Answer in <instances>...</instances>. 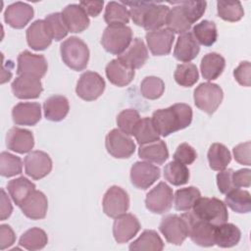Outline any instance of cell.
Here are the masks:
<instances>
[{
	"label": "cell",
	"mask_w": 251,
	"mask_h": 251,
	"mask_svg": "<svg viewBox=\"0 0 251 251\" xmlns=\"http://www.w3.org/2000/svg\"><path fill=\"white\" fill-rule=\"evenodd\" d=\"M16 241V235L12 227L8 225L0 226V249L4 250L12 246Z\"/></svg>",
	"instance_id": "obj_55"
},
{
	"label": "cell",
	"mask_w": 251,
	"mask_h": 251,
	"mask_svg": "<svg viewBox=\"0 0 251 251\" xmlns=\"http://www.w3.org/2000/svg\"><path fill=\"white\" fill-rule=\"evenodd\" d=\"M201 197L200 191L194 186L177 189L175 193V208L180 212H186L193 208L195 202Z\"/></svg>",
	"instance_id": "obj_41"
},
{
	"label": "cell",
	"mask_w": 251,
	"mask_h": 251,
	"mask_svg": "<svg viewBox=\"0 0 251 251\" xmlns=\"http://www.w3.org/2000/svg\"><path fill=\"white\" fill-rule=\"evenodd\" d=\"M139 120V113L135 109H126L117 116V125L120 130L127 135H132Z\"/></svg>",
	"instance_id": "obj_47"
},
{
	"label": "cell",
	"mask_w": 251,
	"mask_h": 251,
	"mask_svg": "<svg viewBox=\"0 0 251 251\" xmlns=\"http://www.w3.org/2000/svg\"><path fill=\"white\" fill-rule=\"evenodd\" d=\"M11 88L19 99H35L43 91L40 79L30 75H18L12 82Z\"/></svg>",
	"instance_id": "obj_18"
},
{
	"label": "cell",
	"mask_w": 251,
	"mask_h": 251,
	"mask_svg": "<svg viewBox=\"0 0 251 251\" xmlns=\"http://www.w3.org/2000/svg\"><path fill=\"white\" fill-rule=\"evenodd\" d=\"M33 8L25 2H16L9 5L4 13L5 22L13 28H23L33 18Z\"/></svg>",
	"instance_id": "obj_22"
},
{
	"label": "cell",
	"mask_w": 251,
	"mask_h": 251,
	"mask_svg": "<svg viewBox=\"0 0 251 251\" xmlns=\"http://www.w3.org/2000/svg\"><path fill=\"white\" fill-rule=\"evenodd\" d=\"M23 162L20 157L9 152H2L0 155V175L11 177L22 174Z\"/></svg>",
	"instance_id": "obj_46"
},
{
	"label": "cell",
	"mask_w": 251,
	"mask_h": 251,
	"mask_svg": "<svg viewBox=\"0 0 251 251\" xmlns=\"http://www.w3.org/2000/svg\"><path fill=\"white\" fill-rule=\"evenodd\" d=\"M164 248V242L157 231L145 229L137 239L129 245L131 251H161Z\"/></svg>",
	"instance_id": "obj_32"
},
{
	"label": "cell",
	"mask_w": 251,
	"mask_h": 251,
	"mask_svg": "<svg viewBox=\"0 0 251 251\" xmlns=\"http://www.w3.org/2000/svg\"><path fill=\"white\" fill-rule=\"evenodd\" d=\"M145 38L149 50L154 56H165L172 50L175 33L168 28H161L147 32Z\"/></svg>",
	"instance_id": "obj_20"
},
{
	"label": "cell",
	"mask_w": 251,
	"mask_h": 251,
	"mask_svg": "<svg viewBox=\"0 0 251 251\" xmlns=\"http://www.w3.org/2000/svg\"><path fill=\"white\" fill-rule=\"evenodd\" d=\"M122 3L129 7V16L132 22L148 32L161 29L166 24L170 11L167 5L154 1H122Z\"/></svg>",
	"instance_id": "obj_1"
},
{
	"label": "cell",
	"mask_w": 251,
	"mask_h": 251,
	"mask_svg": "<svg viewBox=\"0 0 251 251\" xmlns=\"http://www.w3.org/2000/svg\"><path fill=\"white\" fill-rule=\"evenodd\" d=\"M23 214L30 220L44 219L48 209V200L40 190H33L20 206Z\"/></svg>",
	"instance_id": "obj_23"
},
{
	"label": "cell",
	"mask_w": 251,
	"mask_h": 251,
	"mask_svg": "<svg viewBox=\"0 0 251 251\" xmlns=\"http://www.w3.org/2000/svg\"><path fill=\"white\" fill-rule=\"evenodd\" d=\"M24 164L25 174L35 180L45 177L52 170V160L50 156L40 150L28 153L25 157Z\"/></svg>",
	"instance_id": "obj_15"
},
{
	"label": "cell",
	"mask_w": 251,
	"mask_h": 251,
	"mask_svg": "<svg viewBox=\"0 0 251 251\" xmlns=\"http://www.w3.org/2000/svg\"><path fill=\"white\" fill-rule=\"evenodd\" d=\"M6 146L19 154L27 153L34 146L33 134L28 129L14 126L6 134Z\"/></svg>",
	"instance_id": "obj_19"
},
{
	"label": "cell",
	"mask_w": 251,
	"mask_h": 251,
	"mask_svg": "<svg viewBox=\"0 0 251 251\" xmlns=\"http://www.w3.org/2000/svg\"><path fill=\"white\" fill-rule=\"evenodd\" d=\"M218 15L226 22H238L244 16V10L239 1H218Z\"/></svg>",
	"instance_id": "obj_44"
},
{
	"label": "cell",
	"mask_w": 251,
	"mask_h": 251,
	"mask_svg": "<svg viewBox=\"0 0 251 251\" xmlns=\"http://www.w3.org/2000/svg\"><path fill=\"white\" fill-rule=\"evenodd\" d=\"M250 141H246L233 147L232 152L234 159L237 163L250 166Z\"/></svg>",
	"instance_id": "obj_53"
},
{
	"label": "cell",
	"mask_w": 251,
	"mask_h": 251,
	"mask_svg": "<svg viewBox=\"0 0 251 251\" xmlns=\"http://www.w3.org/2000/svg\"><path fill=\"white\" fill-rule=\"evenodd\" d=\"M132 41V30L125 25H108L102 34L101 44L104 49L113 54H123Z\"/></svg>",
	"instance_id": "obj_6"
},
{
	"label": "cell",
	"mask_w": 251,
	"mask_h": 251,
	"mask_svg": "<svg viewBox=\"0 0 251 251\" xmlns=\"http://www.w3.org/2000/svg\"><path fill=\"white\" fill-rule=\"evenodd\" d=\"M12 118L18 126H34L41 119V106L37 102H20L13 107Z\"/></svg>",
	"instance_id": "obj_21"
},
{
	"label": "cell",
	"mask_w": 251,
	"mask_h": 251,
	"mask_svg": "<svg viewBox=\"0 0 251 251\" xmlns=\"http://www.w3.org/2000/svg\"><path fill=\"white\" fill-rule=\"evenodd\" d=\"M173 200V189L165 181H161L146 194L145 206L151 213L165 214L171 210Z\"/></svg>",
	"instance_id": "obj_9"
},
{
	"label": "cell",
	"mask_w": 251,
	"mask_h": 251,
	"mask_svg": "<svg viewBox=\"0 0 251 251\" xmlns=\"http://www.w3.org/2000/svg\"><path fill=\"white\" fill-rule=\"evenodd\" d=\"M250 72L251 65L248 61H242L236 69L233 71V76L235 80L242 86H250Z\"/></svg>",
	"instance_id": "obj_52"
},
{
	"label": "cell",
	"mask_w": 251,
	"mask_h": 251,
	"mask_svg": "<svg viewBox=\"0 0 251 251\" xmlns=\"http://www.w3.org/2000/svg\"><path fill=\"white\" fill-rule=\"evenodd\" d=\"M25 36L28 46L35 51L45 50L51 45L53 40L52 33L45 20L34 21L26 29Z\"/></svg>",
	"instance_id": "obj_16"
},
{
	"label": "cell",
	"mask_w": 251,
	"mask_h": 251,
	"mask_svg": "<svg viewBox=\"0 0 251 251\" xmlns=\"http://www.w3.org/2000/svg\"><path fill=\"white\" fill-rule=\"evenodd\" d=\"M47 69L48 64L43 55L25 50L18 56L17 74L19 75H30L40 79L45 75Z\"/></svg>",
	"instance_id": "obj_12"
},
{
	"label": "cell",
	"mask_w": 251,
	"mask_h": 251,
	"mask_svg": "<svg viewBox=\"0 0 251 251\" xmlns=\"http://www.w3.org/2000/svg\"><path fill=\"white\" fill-rule=\"evenodd\" d=\"M138 156L149 163L162 165L169 158V151L165 141L158 139L153 142L142 144L138 149Z\"/></svg>",
	"instance_id": "obj_29"
},
{
	"label": "cell",
	"mask_w": 251,
	"mask_h": 251,
	"mask_svg": "<svg viewBox=\"0 0 251 251\" xmlns=\"http://www.w3.org/2000/svg\"><path fill=\"white\" fill-rule=\"evenodd\" d=\"M188 168L176 161H172L164 168V177L167 181L175 186H179L187 183L189 179Z\"/></svg>",
	"instance_id": "obj_40"
},
{
	"label": "cell",
	"mask_w": 251,
	"mask_h": 251,
	"mask_svg": "<svg viewBox=\"0 0 251 251\" xmlns=\"http://www.w3.org/2000/svg\"><path fill=\"white\" fill-rule=\"evenodd\" d=\"M63 20L69 31L74 33L82 32L89 26L88 15L79 4H70L62 11Z\"/></svg>",
	"instance_id": "obj_24"
},
{
	"label": "cell",
	"mask_w": 251,
	"mask_h": 251,
	"mask_svg": "<svg viewBox=\"0 0 251 251\" xmlns=\"http://www.w3.org/2000/svg\"><path fill=\"white\" fill-rule=\"evenodd\" d=\"M105 80L98 73L87 71L79 76L75 92L82 100L93 101L102 95L105 90Z\"/></svg>",
	"instance_id": "obj_8"
},
{
	"label": "cell",
	"mask_w": 251,
	"mask_h": 251,
	"mask_svg": "<svg viewBox=\"0 0 251 251\" xmlns=\"http://www.w3.org/2000/svg\"><path fill=\"white\" fill-rule=\"evenodd\" d=\"M140 229L138 219L132 214H123L115 218L113 224V235L118 243H126L132 239Z\"/></svg>",
	"instance_id": "obj_17"
},
{
	"label": "cell",
	"mask_w": 251,
	"mask_h": 251,
	"mask_svg": "<svg viewBox=\"0 0 251 251\" xmlns=\"http://www.w3.org/2000/svg\"><path fill=\"white\" fill-rule=\"evenodd\" d=\"M192 34L198 43L206 47L212 46L218 38L217 26L214 22L204 20L196 24L192 28Z\"/></svg>",
	"instance_id": "obj_37"
},
{
	"label": "cell",
	"mask_w": 251,
	"mask_h": 251,
	"mask_svg": "<svg viewBox=\"0 0 251 251\" xmlns=\"http://www.w3.org/2000/svg\"><path fill=\"white\" fill-rule=\"evenodd\" d=\"M48 237L46 232L39 227H31L22 234L19 244L26 250H40L46 246Z\"/></svg>",
	"instance_id": "obj_38"
},
{
	"label": "cell",
	"mask_w": 251,
	"mask_h": 251,
	"mask_svg": "<svg viewBox=\"0 0 251 251\" xmlns=\"http://www.w3.org/2000/svg\"><path fill=\"white\" fill-rule=\"evenodd\" d=\"M193 98L197 108L208 115H212L221 105L224 98V92L216 83L202 82L195 88Z\"/></svg>",
	"instance_id": "obj_7"
},
{
	"label": "cell",
	"mask_w": 251,
	"mask_h": 251,
	"mask_svg": "<svg viewBox=\"0 0 251 251\" xmlns=\"http://www.w3.org/2000/svg\"><path fill=\"white\" fill-rule=\"evenodd\" d=\"M118 59L133 70L140 69L148 59L147 47L141 38L136 37L132 39L129 46Z\"/></svg>",
	"instance_id": "obj_25"
},
{
	"label": "cell",
	"mask_w": 251,
	"mask_h": 251,
	"mask_svg": "<svg viewBox=\"0 0 251 251\" xmlns=\"http://www.w3.org/2000/svg\"><path fill=\"white\" fill-rule=\"evenodd\" d=\"M176 3L181 6L185 17L191 25L203 16L207 6L206 1H176Z\"/></svg>",
	"instance_id": "obj_49"
},
{
	"label": "cell",
	"mask_w": 251,
	"mask_h": 251,
	"mask_svg": "<svg viewBox=\"0 0 251 251\" xmlns=\"http://www.w3.org/2000/svg\"><path fill=\"white\" fill-rule=\"evenodd\" d=\"M170 4L176 5L172 9H170L167 20H166V25L167 28L170 29L173 33H177V34H182L187 32L190 27L191 24L188 22L187 18L185 17V14L181 8L180 5L176 4V2H170Z\"/></svg>",
	"instance_id": "obj_34"
},
{
	"label": "cell",
	"mask_w": 251,
	"mask_h": 251,
	"mask_svg": "<svg viewBox=\"0 0 251 251\" xmlns=\"http://www.w3.org/2000/svg\"><path fill=\"white\" fill-rule=\"evenodd\" d=\"M232 181L235 188L249 187L251 184V171L249 169H240L232 173Z\"/></svg>",
	"instance_id": "obj_54"
},
{
	"label": "cell",
	"mask_w": 251,
	"mask_h": 251,
	"mask_svg": "<svg viewBox=\"0 0 251 251\" xmlns=\"http://www.w3.org/2000/svg\"><path fill=\"white\" fill-rule=\"evenodd\" d=\"M165 91L164 81L157 76L149 75L143 78L140 83V92L142 96L149 100L160 98Z\"/></svg>",
	"instance_id": "obj_45"
},
{
	"label": "cell",
	"mask_w": 251,
	"mask_h": 251,
	"mask_svg": "<svg viewBox=\"0 0 251 251\" xmlns=\"http://www.w3.org/2000/svg\"><path fill=\"white\" fill-rule=\"evenodd\" d=\"M160 176V168L149 162H135L130 169V181L138 189L149 188Z\"/></svg>",
	"instance_id": "obj_14"
},
{
	"label": "cell",
	"mask_w": 251,
	"mask_h": 251,
	"mask_svg": "<svg viewBox=\"0 0 251 251\" xmlns=\"http://www.w3.org/2000/svg\"><path fill=\"white\" fill-rule=\"evenodd\" d=\"M132 135L135 137L137 143L139 145L146 144L149 142H153L155 140L160 139V134L155 128L152 119L145 117L139 120L137 123Z\"/></svg>",
	"instance_id": "obj_42"
},
{
	"label": "cell",
	"mask_w": 251,
	"mask_h": 251,
	"mask_svg": "<svg viewBox=\"0 0 251 251\" xmlns=\"http://www.w3.org/2000/svg\"><path fill=\"white\" fill-rule=\"evenodd\" d=\"M173 157L175 161L178 163L183 165H191L196 160L197 153L195 149L188 143H181L177 146Z\"/></svg>",
	"instance_id": "obj_50"
},
{
	"label": "cell",
	"mask_w": 251,
	"mask_h": 251,
	"mask_svg": "<svg viewBox=\"0 0 251 251\" xmlns=\"http://www.w3.org/2000/svg\"><path fill=\"white\" fill-rule=\"evenodd\" d=\"M187 226V232L190 239L202 247H211L215 245V228L213 226L198 217L192 211H186L180 216Z\"/></svg>",
	"instance_id": "obj_5"
},
{
	"label": "cell",
	"mask_w": 251,
	"mask_h": 251,
	"mask_svg": "<svg viewBox=\"0 0 251 251\" xmlns=\"http://www.w3.org/2000/svg\"><path fill=\"white\" fill-rule=\"evenodd\" d=\"M225 67V58L216 52H211L204 55L200 63L202 76L207 80L217 79L223 74Z\"/></svg>",
	"instance_id": "obj_30"
},
{
	"label": "cell",
	"mask_w": 251,
	"mask_h": 251,
	"mask_svg": "<svg viewBox=\"0 0 251 251\" xmlns=\"http://www.w3.org/2000/svg\"><path fill=\"white\" fill-rule=\"evenodd\" d=\"M105 146L107 152L117 159L129 158L135 151L133 140L118 128H114L108 132L105 139Z\"/></svg>",
	"instance_id": "obj_10"
},
{
	"label": "cell",
	"mask_w": 251,
	"mask_h": 251,
	"mask_svg": "<svg viewBox=\"0 0 251 251\" xmlns=\"http://www.w3.org/2000/svg\"><path fill=\"white\" fill-rule=\"evenodd\" d=\"M105 73L109 81L119 87L126 86L134 77V70L126 66L118 58L113 59L107 64Z\"/></svg>",
	"instance_id": "obj_26"
},
{
	"label": "cell",
	"mask_w": 251,
	"mask_h": 251,
	"mask_svg": "<svg viewBox=\"0 0 251 251\" xmlns=\"http://www.w3.org/2000/svg\"><path fill=\"white\" fill-rule=\"evenodd\" d=\"M45 22L48 24L50 31L52 33V37L56 41H60L65 38L69 32L67 25L63 20L62 13L56 12L49 14L45 17Z\"/></svg>",
	"instance_id": "obj_48"
},
{
	"label": "cell",
	"mask_w": 251,
	"mask_h": 251,
	"mask_svg": "<svg viewBox=\"0 0 251 251\" xmlns=\"http://www.w3.org/2000/svg\"><path fill=\"white\" fill-rule=\"evenodd\" d=\"M151 119L158 133L162 136H169L191 124L192 109L187 104L176 103L168 108L156 110Z\"/></svg>",
	"instance_id": "obj_2"
},
{
	"label": "cell",
	"mask_w": 251,
	"mask_h": 251,
	"mask_svg": "<svg viewBox=\"0 0 251 251\" xmlns=\"http://www.w3.org/2000/svg\"><path fill=\"white\" fill-rule=\"evenodd\" d=\"M63 62L74 71H83L88 64L89 49L86 43L76 36H71L60 46Z\"/></svg>",
	"instance_id": "obj_3"
},
{
	"label": "cell",
	"mask_w": 251,
	"mask_h": 251,
	"mask_svg": "<svg viewBox=\"0 0 251 251\" xmlns=\"http://www.w3.org/2000/svg\"><path fill=\"white\" fill-rule=\"evenodd\" d=\"M232 173L233 170L227 169L220 171L217 175V185L221 193L226 194L232 189H234L233 181H232Z\"/></svg>",
	"instance_id": "obj_51"
},
{
	"label": "cell",
	"mask_w": 251,
	"mask_h": 251,
	"mask_svg": "<svg viewBox=\"0 0 251 251\" xmlns=\"http://www.w3.org/2000/svg\"><path fill=\"white\" fill-rule=\"evenodd\" d=\"M103 211L110 218H117L125 214L129 208L128 194L118 185L111 186L104 194Z\"/></svg>",
	"instance_id": "obj_11"
},
{
	"label": "cell",
	"mask_w": 251,
	"mask_h": 251,
	"mask_svg": "<svg viewBox=\"0 0 251 251\" xmlns=\"http://www.w3.org/2000/svg\"><path fill=\"white\" fill-rule=\"evenodd\" d=\"M7 189L15 204L20 207L26 197L35 190V184L26 177L20 176L10 180L7 183Z\"/></svg>",
	"instance_id": "obj_33"
},
{
	"label": "cell",
	"mask_w": 251,
	"mask_h": 251,
	"mask_svg": "<svg viewBox=\"0 0 251 251\" xmlns=\"http://www.w3.org/2000/svg\"><path fill=\"white\" fill-rule=\"evenodd\" d=\"M159 230L169 243L175 245H181L188 236L186 224L184 220L177 215L165 216L159 225Z\"/></svg>",
	"instance_id": "obj_13"
},
{
	"label": "cell",
	"mask_w": 251,
	"mask_h": 251,
	"mask_svg": "<svg viewBox=\"0 0 251 251\" xmlns=\"http://www.w3.org/2000/svg\"><path fill=\"white\" fill-rule=\"evenodd\" d=\"M13 212V206L11 200L9 199L8 195L6 194L5 190L1 189V221L8 219Z\"/></svg>",
	"instance_id": "obj_57"
},
{
	"label": "cell",
	"mask_w": 251,
	"mask_h": 251,
	"mask_svg": "<svg viewBox=\"0 0 251 251\" xmlns=\"http://www.w3.org/2000/svg\"><path fill=\"white\" fill-rule=\"evenodd\" d=\"M241 238L240 229L233 224L224 223L215 228V244L222 248H230L238 244Z\"/></svg>",
	"instance_id": "obj_31"
},
{
	"label": "cell",
	"mask_w": 251,
	"mask_h": 251,
	"mask_svg": "<svg viewBox=\"0 0 251 251\" xmlns=\"http://www.w3.org/2000/svg\"><path fill=\"white\" fill-rule=\"evenodd\" d=\"M192 212L199 219L216 226L226 223L228 219L226 205L216 197L198 198Z\"/></svg>",
	"instance_id": "obj_4"
},
{
	"label": "cell",
	"mask_w": 251,
	"mask_h": 251,
	"mask_svg": "<svg viewBox=\"0 0 251 251\" xmlns=\"http://www.w3.org/2000/svg\"><path fill=\"white\" fill-rule=\"evenodd\" d=\"M209 166L214 171H223L231 161L229 150L222 143H213L208 150Z\"/></svg>",
	"instance_id": "obj_36"
},
{
	"label": "cell",
	"mask_w": 251,
	"mask_h": 251,
	"mask_svg": "<svg viewBox=\"0 0 251 251\" xmlns=\"http://www.w3.org/2000/svg\"><path fill=\"white\" fill-rule=\"evenodd\" d=\"M174 77L176 82L180 86L190 87L197 82L199 78V73L197 67L194 64L183 63L176 66Z\"/></svg>",
	"instance_id": "obj_43"
},
{
	"label": "cell",
	"mask_w": 251,
	"mask_h": 251,
	"mask_svg": "<svg viewBox=\"0 0 251 251\" xmlns=\"http://www.w3.org/2000/svg\"><path fill=\"white\" fill-rule=\"evenodd\" d=\"M199 51V43L192 32L187 31L178 36L174 49V57L178 61L189 63L197 57Z\"/></svg>",
	"instance_id": "obj_27"
},
{
	"label": "cell",
	"mask_w": 251,
	"mask_h": 251,
	"mask_svg": "<svg viewBox=\"0 0 251 251\" xmlns=\"http://www.w3.org/2000/svg\"><path fill=\"white\" fill-rule=\"evenodd\" d=\"M79 5L85 11L88 16L97 17L103 8L104 1H80Z\"/></svg>",
	"instance_id": "obj_56"
},
{
	"label": "cell",
	"mask_w": 251,
	"mask_h": 251,
	"mask_svg": "<svg viewBox=\"0 0 251 251\" xmlns=\"http://www.w3.org/2000/svg\"><path fill=\"white\" fill-rule=\"evenodd\" d=\"M129 11L122 2L111 1L107 4L104 13V20L108 25H125L129 22Z\"/></svg>",
	"instance_id": "obj_39"
},
{
	"label": "cell",
	"mask_w": 251,
	"mask_h": 251,
	"mask_svg": "<svg viewBox=\"0 0 251 251\" xmlns=\"http://www.w3.org/2000/svg\"><path fill=\"white\" fill-rule=\"evenodd\" d=\"M225 204L238 214H246L251 211V197L247 190L234 188L226 194Z\"/></svg>",
	"instance_id": "obj_35"
},
{
	"label": "cell",
	"mask_w": 251,
	"mask_h": 251,
	"mask_svg": "<svg viewBox=\"0 0 251 251\" xmlns=\"http://www.w3.org/2000/svg\"><path fill=\"white\" fill-rule=\"evenodd\" d=\"M70 110L69 100L63 95H53L43 103L44 116L48 121L60 122L64 120Z\"/></svg>",
	"instance_id": "obj_28"
}]
</instances>
